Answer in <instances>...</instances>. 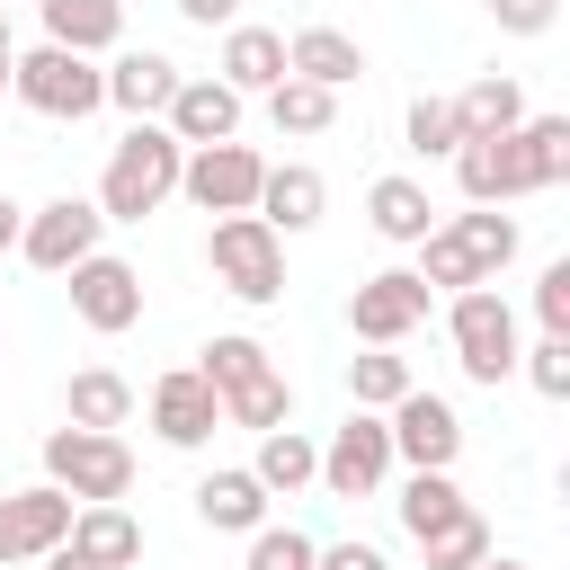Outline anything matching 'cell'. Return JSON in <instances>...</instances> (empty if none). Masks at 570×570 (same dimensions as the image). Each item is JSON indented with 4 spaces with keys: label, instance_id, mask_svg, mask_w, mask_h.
I'll use <instances>...</instances> for the list:
<instances>
[{
    "label": "cell",
    "instance_id": "cell-1",
    "mask_svg": "<svg viewBox=\"0 0 570 570\" xmlns=\"http://www.w3.org/2000/svg\"><path fill=\"white\" fill-rule=\"evenodd\" d=\"M570 178V116H525L508 134H463L454 142V187L472 205H517Z\"/></svg>",
    "mask_w": 570,
    "mask_h": 570
},
{
    "label": "cell",
    "instance_id": "cell-2",
    "mask_svg": "<svg viewBox=\"0 0 570 570\" xmlns=\"http://www.w3.org/2000/svg\"><path fill=\"white\" fill-rule=\"evenodd\" d=\"M178 160H187V142L160 125V116H142L116 151H107V178H98V214L107 223H142V214H160L169 196H178Z\"/></svg>",
    "mask_w": 570,
    "mask_h": 570
},
{
    "label": "cell",
    "instance_id": "cell-3",
    "mask_svg": "<svg viewBox=\"0 0 570 570\" xmlns=\"http://www.w3.org/2000/svg\"><path fill=\"white\" fill-rule=\"evenodd\" d=\"M196 374L214 383V401H223V428H285L294 419V383L267 365V347L258 338H240V330H223V338H205V356H196Z\"/></svg>",
    "mask_w": 570,
    "mask_h": 570
},
{
    "label": "cell",
    "instance_id": "cell-4",
    "mask_svg": "<svg viewBox=\"0 0 570 570\" xmlns=\"http://www.w3.org/2000/svg\"><path fill=\"white\" fill-rule=\"evenodd\" d=\"M205 267H214V285L232 303H276L285 294V232H267L258 214H214Z\"/></svg>",
    "mask_w": 570,
    "mask_h": 570
},
{
    "label": "cell",
    "instance_id": "cell-5",
    "mask_svg": "<svg viewBox=\"0 0 570 570\" xmlns=\"http://www.w3.org/2000/svg\"><path fill=\"white\" fill-rule=\"evenodd\" d=\"M9 98H18V107H36V116L80 125V116H98V107H107V71H98L89 53H71V45H36V53H18V62H9Z\"/></svg>",
    "mask_w": 570,
    "mask_h": 570
},
{
    "label": "cell",
    "instance_id": "cell-6",
    "mask_svg": "<svg viewBox=\"0 0 570 570\" xmlns=\"http://www.w3.org/2000/svg\"><path fill=\"white\" fill-rule=\"evenodd\" d=\"M445 338H454V365H463V383H508L517 374V312H508V294H490V285H463L454 303H445Z\"/></svg>",
    "mask_w": 570,
    "mask_h": 570
},
{
    "label": "cell",
    "instance_id": "cell-7",
    "mask_svg": "<svg viewBox=\"0 0 570 570\" xmlns=\"http://www.w3.org/2000/svg\"><path fill=\"white\" fill-rule=\"evenodd\" d=\"M45 481L71 490V499H125L134 490V445L116 428H53L45 436Z\"/></svg>",
    "mask_w": 570,
    "mask_h": 570
},
{
    "label": "cell",
    "instance_id": "cell-8",
    "mask_svg": "<svg viewBox=\"0 0 570 570\" xmlns=\"http://www.w3.org/2000/svg\"><path fill=\"white\" fill-rule=\"evenodd\" d=\"M258 178H267V160L232 134V142H196L187 160H178V196L196 205V214H249L258 205Z\"/></svg>",
    "mask_w": 570,
    "mask_h": 570
},
{
    "label": "cell",
    "instance_id": "cell-9",
    "mask_svg": "<svg viewBox=\"0 0 570 570\" xmlns=\"http://www.w3.org/2000/svg\"><path fill=\"white\" fill-rule=\"evenodd\" d=\"M383 472H392V428H383V410H347V428H330L312 481H321L330 499H374Z\"/></svg>",
    "mask_w": 570,
    "mask_h": 570
},
{
    "label": "cell",
    "instance_id": "cell-10",
    "mask_svg": "<svg viewBox=\"0 0 570 570\" xmlns=\"http://www.w3.org/2000/svg\"><path fill=\"white\" fill-rule=\"evenodd\" d=\"M383 428H392V463H410V472H454V454H463L454 401H436V392H419V383L383 410Z\"/></svg>",
    "mask_w": 570,
    "mask_h": 570
},
{
    "label": "cell",
    "instance_id": "cell-11",
    "mask_svg": "<svg viewBox=\"0 0 570 570\" xmlns=\"http://www.w3.org/2000/svg\"><path fill=\"white\" fill-rule=\"evenodd\" d=\"M62 276H71V312H80V330L116 338V330H134V321H142V267H134V258L89 249V258H80V267H62Z\"/></svg>",
    "mask_w": 570,
    "mask_h": 570
},
{
    "label": "cell",
    "instance_id": "cell-12",
    "mask_svg": "<svg viewBox=\"0 0 570 570\" xmlns=\"http://www.w3.org/2000/svg\"><path fill=\"white\" fill-rule=\"evenodd\" d=\"M428 285H419V267H383V276H365L356 294H347V330L365 338V347H401L419 321H428Z\"/></svg>",
    "mask_w": 570,
    "mask_h": 570
},
{
    "label": "cell",
    "instance_id": "cell-13",
    "mask_svg": "<svg viewBox=\"0 0 570 570\" xmlns=\"http://www.w3.org/2000/svg\"><path fill=\"white\" fill-rule=\"evenodd\" d=\"M98 232H107V214H98L89 196H53V205H36V214L18 223V249H27V267L62 276V267H80V258L98 249Z\"/></svg>",
    "mask_w": 570,
    "mask_h": 570
},
{
    "label": "cell",
    "instance_id": "cell-14",
    "mask_svg": "<svg viewBox=\"0 0 570 570\" xmlns=\"http://www.w3.org/2000/svg\"><path fill=\"white\" fill-rule=\"evenodd\" d=\"M71 490L53 481H27V490H0V561H45L62 534H71Z\"/></svg>",
    "mask_w": 570,
    "mask_h": 570
},
{
    "label": "cell",
    "instance_id": "cell-15",
    "mask_svg": "<svg viewBox=\"0 0 570 570\" xmlns=\"http://www.w3.org/2000/svg\"><path fill=\"white\" fill-rule=\"evenodd\" d=\"M214 428H223V401H214V383H205L196 365H178V374L151 383V436H160V445L196 454V445H214Z\"/></svg>",
    "mask_w": 570,
    "mask_h": 570
},
{
    "label": "cell",
    "instance_id": "cell-16",
    "mask_svg": "<svg viewBox=\"0 0 570 570\" xmlns=\"http://www.w3.org/2000/svg\"><path fill=\"white\" fill-rule=\"evenodd\" d=\"M160 125L196 151V142H232L240 134V89L232 80H178L169 89V107H160Z\"/></svg>",
    "mask_w": 570,
    "mask_h": 570
},
{
    "label": "cell",
    "instance_id": "cell-17",
    "mask_svg": "<svg viewBox=\"0 0 570 570\" xmlns=\"http://www.w3.org/2000/svg\"><path fill=\"white\" fill-rule=\"evenodd\" d=\"M267 232H312L321 214H330V187H321V169L312 160H267V178H258V205H249Z\"/></svg>",
    "mask_w": 570,
    "mask_h": 570
},
{
    "label": "cell",
    "instance_id": "cell-18",
    "mask_svg": "<svg viewBox=\"0 0 570 570\" xmlns=\"http://www.w3.org/2000/svg\"><path fill=\"white\" fill-rule=\"evenodd\" d=\"M62 543H71V552H80L89 570H134V561H142V525H134V517H125L116 499H80V508H71V534H62Z\"/></svg>",
    "mask_w": 570,
    "mask_h": 570
},
{
    "label": "cell",
    "instance_id": "cell-19",
    "mask_svg": "<svg viewBox=\"0 0 570 570\" xmlns=\"http://www.w3.org/2000/svg\"><path fill=\"white\" fill-rule=\"evenodd\" d=\"M214 80H232L240 98H267V89L285 80V36H276V27H240V18H232V27H223V71H214Z\"/></svg>",
    "mask_w": 570,
    "mask_h": 570
},
{
    "label": "cell",
    "instance_id": "cell-20",
    "mask_svg": "<svg viewBox=\"0 0 570 570\" xmlns=\"http://www.w3.org/2000/svg\"><path fill=\"white\" fill-rule=\"evenodd\" d=\"M178 80H187V71H178L169 53H151V45H142V53H116V62H107V107H125V116L142 125V116H160V107H169V89H178Z\"/></svg>",
    "mask_w": 570,
    "mask_h": 570
},
{
    "label": "cell",
    "instance_id": "cell-21",
    "mask_svg": "<svg viewBox=\"0 0 570 570\" xmlns=\"http://www.w3.org/2000/svg\"><path fill=\"white\" fill-rule=\"evenodd\" d=\"M45 9V45H71V53H107L125 36V0H36Z\"/></svg>",
    "mask_w": 570,
    "mask_h": 570
},
{
    "label": "cell",
    "instance_id": "cell-22",
    "mask_svg": "<svg viewBox=\"0 0 570 570\" xmlns=\"http://www.w3.org/2000/svg\"><path fill=\"white\" fill-rule=\"evenodd\" d=\"M365 223H374L383 240L419 249V240H428V223H436V205H428V187H419V178H401V169H392V178H374V187H365Z\"/></svg>",
    "mask_w": 570,
    "mask_h": 570
},
{
    "label": "cell",
    "instance_id": "cell-23",
    "mask_svg": "<svg viewBox=\"0 0 570 570\" xmlns=\"http://www.w3.org/2000/svg\"><path fill=\"white\" fill-rule=\"evenodd\" d=\"M285 71H294V80H321V89H347V80L365 71V53H356V36H338V27H303V36H285Z\"/></svg>",
    "mask_w": 570,
    "mask_h": 570
},
{
    "label": "cell",
    "instance_id": "cell-24",
    "mask_svg": "<svg viewBox=\"0 0 570 570\" xmlns=\"http://www.w3.org/2000/svg\"><path fill=\"white\" fill-rule=\"evenodd\" d=\"M249 472H258L267 499H294V490L321 472V445H312L294 419H285V428H258V463H249Z\"/></svg>",
    "mask_w": 570,
    "mask_h": 570
},
{
    "label": "cell",
    "instance_id": "cell-25",
    "mask_svg": "<svg viewBox=\"0 0 570 570\" xmlns=\"http://www.w3.org/2000/svg\"><path fill=\"white\" fill-rule=\"evenodd\" d=\"M196 517H205L214 534H249V525H267V490H258V472H205V481H196Z\"/></svg>",
    "mask_w": 570,
    "mask_h": 570
},
{
    "label": "cell",
    "instance_id": "cell-26",
    "mask_svg": "<svg viewBox=\"0 0 570 570\" xmlns=\"http://www.w3.org/2000/svg\"><path fill=\"white\" fill-rule=\"evenodd\" d=\"M62 419H71V428H125V419H134V383H125L116 365H80L71 392H62Z\"/></svg>",
    "mask_w": 570,
    "mask_h": 570
},
{
    "label": "cell",
    "instance_id": "cell-27",
    "mask_svg": "<svg viewBox=\"0 0 570 570\" xmlns=\"http://www.w3.org/2000/svg\"><path fill=\"white\" fill-rule=\"evenodd\" d=\"M267 125H276V134H294V142H312V134H330V125H338V89H321V80H294V71H285V80L267 89Z\"/></svg>",
    "mask_w": 570,
    "mask_h": 570
},
{
    "label": "cell",
    "instance_id": "cell-28",
    "mask_svg": "<svg viewBox=\"0 0 570 570\" xmlns=\"http://www.w3.org/2000/svg\"><path fill=\"white\" fill-rule=\"evenodd\" d=\"M454 116H463V134H508V125H525V89H517L508 71H481V80L454 98Z\"/></svg>",
    "mask_w": 570,
    "mask_h": 570
},
{
    "label": "cell",
    "instance_id": "cell-29",
    "mask_svg": "<svg viewBox=\"0 0 570 570\" xmlns=\"http://www.w3.org/2000/svg\"><path fill=\"white\" fill-rule=\"evenodd\" d=\"M401 392H410V356H392V347L347 356V401H356V410H392Z\"/></svg>",
    "mask_w": 570,
    "mask_h": 570
},
{
    "label": "cell",
    "instance_id": "cell-30",
    "mask_svg": "<svg viewBox=\"0 0 570 570\" xmlns=\"http://www.w3.org/2000/svg\"><path fill=\"white\" fill-rule=\"evenodd\" d=\"M472 499L454 490V472H410V490H401V525H410V543L419 534H436L445 517H463Z\"/></svg>",
    "mask_w": 570,
    "mask_h": 570
},
{
    "label": "cell",
    "instance_id": "cell-31",
    "mask_svg": "<svg viewBox=\"0 0 570 570\" xmlns=\"http://www.w3.org/2000/svg\"><path fill=\"white\" fill-rule=\"evenodd\" d=\"M419 552H428V570H472V561H490V525H481V508H463V517H445L436 534H419Z\"/></svg>",
    "mask_w": 570,
    "mask_h": 570
},
{
    "label": "cell",
    "instance_id": "cell-32",
    "mask_svg": "<svg viewBox=\"0 0 570 570\" xmlns=\"http://www.w3.org/2000/svg\"><path fill=\"white\" fill-rule=\"evenodd\" d=\"M454 142H463L454 98H410V151L419 160H454Z\"/></svg>",
    "mask_w": 570,
    "mask_h": 570
},
{
    "label": "cell",
    "instance_id": "cell-33",
    "mask_svg": "<svg viewBox=\"0 0 570 570\" xmlns=\"http://www.w3.org/2000/svg\"><path fill=\"white\" fill-rule=\"evenodd\" d=\"M312 552H321V543H312L303 525H249V561H240V570H312Z\"/></svg>",
    "mask_w": 570,
    "mask_h": 570
},
{
    "label": "cell",
    "instance_id": "cell-34",
    "mask_svg": "<svg viewBox=\"0 0 570 570\" xmlns=\"http://www.w3.org/2000/svg\"><path fill=\"white\" fill-rule=\"evenodd\" d=\"M517 365H525V383L543 392V401H570V338H534V347H517Z\"/></svg>",
    "mask_w": 570,
    "mask_h": 570
},
{
    "label": "cell",
    "instance_id": "cell-35",
    "mask_svg": "<svg viewBox=\"0 0 570 570\" xmlns=\"http://www.w3.org/2000/svg\"><path fill=\"white\" fill-rule=\"evenodd\" d=\"M534 321H543L552 338H570V258H552V267L534 276Z\"/></svg>",
    "mask_w": 570,
    "mask_h": 570
},
{
    "label": "cell",
    "instance_id": "cell-36",
    "mask_svg": "<svg viewBox=\"0 0 570 570\" xmlns=\"http://www.w3.org/2000/svg\"><path fill=\"white\" fill-rule=\"evenodd\" d=\"M490 18H499L508 36H552V18H561V0H490Z\"/></svg>",
    "mask_w": 570,
    "mask_h": 570
},
{
    "label": "cell",
    "instance_id": "cell-37",
    "mask_svg": "<svg viewBox=\"0 0 570 570\" xmlns=\"http://www.w3.org/2000/svg\"><path fill=\"white\" fill-rule=\"evenodd\" d=\"M312 570H392V561H383L374 543H321V552H312Z\"/></svg>",
    "mask_w": 570,
    "mask_h": 570
},
{
    "label": "cell",
    "instance_id": "cell-38",
    "mask_svg": "<svg viewBox=\"0 0 570 570\" xmlns=\"http://www.w3.org/2000/svg\"><path fill=\"white\" fill-rule=\"evenodd\" d=\"M178 18H187V27H232L240 0H178Z\"/></svg>",
    "mask_w": 570,
    "mask_h": 570
},
{
    "label": "cell",
    "instance_id": "cell-39",
    "mask_svg": "<svg viewBox=\"0 0 570 570\" xmlns=\"http://www.w3.org/2000/svg\"><path fill=\"white\" fill-rule=\"evenodd\" d=\"M18 223H27V205H18V196H0V249H18Z\"/></svg>",
    "mask_w": 570,
    "mask_h": 570
},
{
    "label": "cell",
    "instance_id": "cell-40",
    "mask_svg": "<svg viewBox=\"0 0 570 570\" xmlns=\"http://www.w3.org/2000/svg\"><path fill=\"white\" fill-rule=\"evenodd\" d=\"M45 570H89V561H80L71 543H53V552H45Z\"/></svg>",
    "mask_w": 570,
    "mask_h": 570
},
{
    "label": "cell",
    "instance_id": "cell-41",
    "mask_svg": "<svg viewBox=\"0 0 570 570\" xmlns=\"http://www.w3.org/2000/svg\"><path fill=\"white\" fill-rule=\"evenodd\" d=\"M9 62H18V45H9V18H0V89H9Z\"/></svg>",
    "mask_w": 570,
    "mask_h": 570
},
{
    "label": "cell",
    "instance_id": "cell-42",
    "mask_svg": "<svg viewBox=\"0 0 570 570\" xmlns=\"http://www.w3.org/2000/svg\"><path fill=\"white\" fill-rule=\"evenodd\" d=\"M472 570H525V561H499V552H490V561H472Z\"/></svg>",
    "mask_w": 570,
    "mask_h": 570
}]
</instances>
